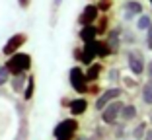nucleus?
<instances>
[{"label":"nucleus","mask_w":152,"mask_h":140,"mask_svg":"<svg viewBox=\"0 0 152 140\" xmlns=\"http://www.w3.org/2000/svg\"><path fill=\"white\" fill-rule=\"evenodd\" d=\"M142 101L146 105H152V82L146 80V84L142 86Z\"/></svg>","instance_id":"obj_19"},{"label":"nucleus","mask_w":152,"mask_h":140,"mask_svg":"<svg viewBox=\"0 0 152 140\" xmlns=\"http://www.w3.org/2000/svg\"><path fill=\"white\" fill-rule=\"evenodd\" d=\"M76 132H78V121L74 117H68L64 121H61L55 127L53 134H55V140H74Z\"/></svg>","instance_id":"obj_2"},{"label":"nucleus","mask_w":152,"mask_h":140,"mask_svg":"<svg viewBox=\"0 0 152 140\" xmlns=\"http://www.w3.org/2000/svg\"><path fill=\"white\" fill-rule=\"evenodd\" d=\"M55 4H61V0H55Z\"/></svg>","instance_id":"obj_29"},{"label":"nucleus","mask_w":152,"mask_h":140,"mask_svg":"<svg viewBox=\"0 0 152 140\" xmlns=\"http://www.w3.org/2000/svg\"><path fill=\"white\" fill-rule=\"evenodd\" d=\"M142 4H140L139 0H127L125 4H123V18L129 22V20L137 18V16H140L142 14Z\"/></svg>","instance_id":"obj_9"},{"label":"nucleus","mask_w":152,"mask_h":140,"mask_svg":"<svg viewBox=\"0 0 152 140\" xmlns=\"http://www.w3.org/2000/svg\"><path fill=\"white\" fill-rule=\"evenodd\" d=\"M6 68H8L10 76H16V74H26L29 68H31V57L27 53H20V51H16L14 54H10L8 60H6L4 64Z\"/></svg>","instance_id":"obj_1"},{"label":"nucleus","mask_w":152,"mask_h":140,"mask_svg":"<svg viewBox=\"0 0 152 140\" xmlns=\"http://www.w3.org/2000/svg\"><path fill=\"white\" fill-rule=\"evenodd\" d=\"M96 22H98V25H96L98 35H105L107 29H109V18H107V16H102V18H98Z\"/></svg>","instance_id":"obj_18"},{"label":"nucleus","mask_w":152,"mask_h":140,"mask_svg":"<svg viewBox=\"0 0 152 140\" xmlns=\"http://www.w3.org/2000/svg\"><path fill=\"white\" fill-rule=\"evenodd\" d=\"M66 105H68V109H70V113L74 115V117L84 115L86 109H88V101H86V97H76V99H70Z\"/></svg>","instance_id":"obj_10"},{"label":"nucleus","mask_w":152,"mask_h":140,"mask_svg":"<svg viewBox=\"0 0 152 140\" xmlns=\"http://www.w3.org/2000/svg\"><path fill=\"white\" fill-rule=\"evenodd\" d=\"M121 35H123V29L121 27H115V29H107L105 33V41H107V45L111 47V51L115 53L121 45Z\"/></svg>","instance_id":"obj_12"},{"label":"nucleus","mask_w":152,"mask_h":140,"mask_svg":"<svg viewBox=\"0 0 152 140\" xmlns=\"http://www.w3.org/2000/svg\"><path fill=\"white\" fill-rule=\"evenodd\" d=\"M26 82H27V76L26 74H16V76L12 78V88L14 91H23V88H26Z\"/></svg>","instance_id":"obj_16"},{"label":"nucleus","mask_w":152,"mask_h":140,"mask_svg":"<svg viewBox=\"0 0 152 140\" xmlns=\"http://www.w3.org/2000/svg\"><path fill=\"white\" fill-rule=\"evenodd\" d=\"M121 94H123V90H121V88H109V90H105L102 95H98V99H96V109H98V111H102V109L105 107L109 101L119 99Z\"/></svg>","instance_id":"obj_8"},{"label":"nucleus","mask_w":152,"mask_h":140,"mask_svg":"<svg viewBox=\"0 0 152 140\" xmlns=\"http://www.w3.org/2000/svg\"><path fill=\"white\" fill-rule=\"evenodd\" d=\"M152 23V20H150V16H144V14H140L139 16V20H137V29L139 31H146V27Z\"/></svg>","instance_id":"obj_20"},{"label":"nucleus","mask_w":152,"mask_h":140,"mask_svg":"<svg viewBox=\"0 0 152 140\" xmlns=\"http://www.w3.org/2000/svg\"><path fill=\"white\" fill-rule=\"evenodd\" d=\"M33 90H35V78H33V76H27L26 88H23V99H26V101H29L33 97Z\"/></svg>","instance_id":"obj_17"},{"label":"nucleus","mask_w":152,"mask_h":140,"mask_svg":"<svg viewBox=\"0 0 152 140\" xmlns=\"http://www.w3.org/2000/svg\"><path fill=\"white\" fill-rule=\"evenodd\" d=\"M150 6H152V0H150Z\"/></svg>","instance_id":"obj_31"},{"label":"nucleus","mask_w":152,"mask_h":140,"mask_svg":"<svg viewBox=\"0 0 152 140\" xmlns=\"http://www.w3.org/2000/svg\"><path fill=\"white\" fill-rule=\"evenodd\" d=\"M98 18H99V10L96 8V4H86L80 16H78V23L80 25H92V23H96Z\"/></svg>","instance_id":"obj_7"},{"label":"nucleus","mask_w":152,"mask_h":140,"mask_svg":"<svg viewBox=\"0 0 152 140\" xmlns=\"http://www.w3.org/2000/svg\"><path fill=\"white\" fill-rule=\"evenodd\" d=\"M123 101H119V99H113V101H109L105 107L102 109V121L105 123V125H113V123H117V119H119V115H121V107H123Z\"/></svg>","instance_id":"obj_5"},{"label":"nucleus","mask_w":152,"mask_h":140,"mask_svg":"<svg viewBox=\"0 0 152 140\" xmlns=\"http://www.w3.org/2000/svg\"><path fill=\"white\" fill-rule=\"evenodd\" d=\"M10 80V72L6 66H0V86H4L6 82Z\"/></svg>","instance_id":"obj_22"},{"label":"nucleus","mask_w":152,"mask_h":140,"mask_svg":"<svg viewBox=\"0 0 152 140\" xmlns=\"http://www.w3.org/2000/svg\"><path fill=\"white\" fill-rule=\"evenodd\" d=\"M96 8H98L99 12H107V10L111 8V0H99L98 4H96Z\"/></svg>","instance_id":"obj_23"},{"label":"nucleus","mask_w":152,"mask_h":140,"mask_svg":"<svg viewBox=\"0 0 152 140\" xmlns=\"http://www.w3.org/2000/svg\"><path fill=\"white\" fill-rule=\"evenodd\" d=\"M78 140H90V138H78Z\"/></svg>","instance_id":"obj_30"},{"label":"nucleus","mask_w":152,"mask_h":140,"mask_svg":"<svg viewBox=\"0 0 152 140\" xmlns=\"http://www.w3.org/2000/svg\"><path fill=\"white\" fill-rule=\"evenodd\" d=\"M68 80H70V86L76 94H88V80H86V74L80 66H72L70 72H68Z\"/></svg>","instance_id":"obj_3"},{"label":"nucleus","mask_w":152,"mask_h":140,"mask_svg":"<svg viewBox=\"0 0 152 140\" xmlns=\"http://www.w3.org/2000/svg\"><path fill=\"white\" fill-rule=\"evenodd\" d=\"M127 62H129V68L134 76H140L144 74V68H146V59H144L142 51L139 49H131L127 53Z\"/></svg>","instance_id":"obj_4"},{"label":"nucleus","mask_w":152,"mask_h":140,"mask_svg":"<svg viewBox=\"0 0 152 140\" xmlns=\"http://www.w3.org/2000/svg\"><path fill=\"white\" fill-rule=\"evenodd\" d=\"M146 47L148 51H152V23L146 27Z\"/></svg>","instance_id":"obj_24"},{"label":"nucleus","mask_w":152,"mask_h":140,"mask_svg":"<svg viewBox=\"0 0 152 140\" xmlns=\"http://www.w3.org/2000/svg\"><path fill=\"white\" fill-rule=\"evenodd\" d=\"M102 70H103L102 62H92V64H88V68H86V72H84L88 84H94V82H98L99 78H102Z\"/></svg>","instance_id":"obj_13"},{"label":"nucleus","mask_w":152,"mask_h":140,"mask_svg":"<svg viewBox=\"0 0 152 140\" xmlns=\"http://www.w3.org/2000/svg\"><path fill=\"white\" fill-rule=\"evenodd\" d=\"M119 117L123 119L125 123H129L131 119L137 117V107H134V105H123V107H121V115H119Z\"/></svg>","instance_id":"obj_15"},{"label":"nucleus","mask_w":152,"mask_h":140,"mask_svg":"<svg viewBox=\"0 0 152 140\" xmlns=\"http://www.w3.org/2000/svg\"><path fill=\"white\" fill-rule=\"evenodd\" d=\"M18 4H20V8H29V4H31V0H18Z\"/></svg>","instance_id":"obj_26"},{"label":"nucleus","mask_w":152,"mask_h":140,"mask_svg":"<svg viewBox=\"0 0 152 140\" xmlns=\"http://www.w3.org/2000/svg\"><path fill=\"white\" fill-rule=\"evenodd\" d=\"M113 51L111 47L107 45V41L105 39H96V59H107V57H111Z\"/></svg>","instance_id":"obj_14"},{"label":"nucleus","mask_w":152,"mask_h":140,"mask_svg":"<svg viewBox=\"0 0 152 140\" xmlns=\"http://www.w3.org/2000/svg\"><path fill=\"white\" fill-rule=\"evenodd\" d=\"M144 70H146V74H148V80L152 82V60H150V62H146V68H144Z\"/></svg>","instance_id":"obj_25"},{"label":"nucleus","mask_w":152,"mask_h":140,"mask_svg":"<svg viewBox=\"0 0 152 140\" xmlns=\"http://www.w3.org/2000/svg\"><path fill=\"white\" fill-rule=\"evenodd\" d=\"M119 76H121L119 70H115V68H113L111 72H109V78H111V80H119Z\"/></svg>","instance_id":"obj_27"},{"label":"nucleus","mask_w":152,"mask_h":140,"mask_svg":"<svg viewBox=\"0 0 152 140\" xmlns=\"http://www.w3.org/2000/svg\"><path fill=\"white\" fill-rule=\"evenodd\" d=\"M26 41H27L26 33H16V35H12L6 41V45L2 47V53H4L6 57H10V54H14L16 51H20V47L26 45Z\"/></svg>","instance_id":"obj_6"},{"label":"nucleus","mask_w":152,"mask_h":140,"mask_svg":"<svg viewBox=\"0 0 152 140\" xmlns=\"http://www.w3.org/2000/svg\"><path fill=\"white\" fill-rule=\"evenodd\" d=\"M78 37H80L82 43H92V41H96L99 35H98V29H96V25L92 23V25H80Z\"/></svg>","instance_id":"obj_11"},{"label":"nucleus","mask_w":152,"mask_h":140,"mask_svg":"<svg viewBox=\"0 0 152 140\" xmlns=\"http://www.w3.org/2000/svg\"><path fill=\"white\" fill-rule=\"evenodd\" d=\"M144 140H152V128H146L144 131V136H142Z\"/></svg>","instance_id":"obj_28"},{"label":"nucleus","mask_w":152,"mask_h":140,"mask_svg":"<svg viewBox=\"0 0 152 140\" xmlns=\"http://www.w3.org/2000/svg\"><path fill=\"white\" fill-rule=\"evenodd\" d=\"M144 131H146V123H140V125H139V127H137V128H134V131H133V136H134V138H142V136H144Z\"/></svg>","instance_id":"obj_21"}]
</instances>
